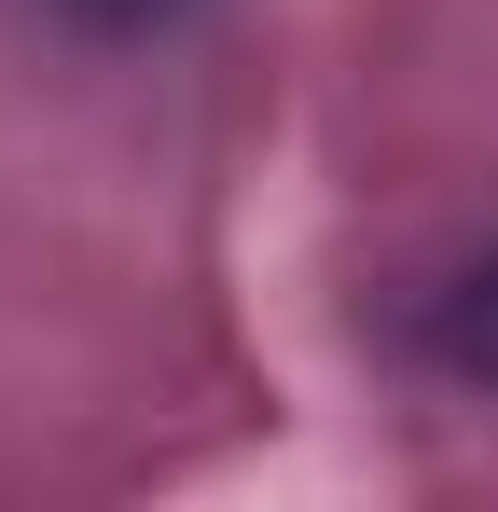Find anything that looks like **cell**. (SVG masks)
<instances>
[{
    "instance_id": "obj_1",
    "label": "cell",
    "mask_w": 498,
    "mask_h": 512,
    "mask_svg": "<svg viewBox=\"0 0 498 512\" xmlns=\"http://www.w3.org/2000/svg\"><path fill=\"white\" fill-rule=\"evenodd\" d=\"M415 360L457 374V388H498V250H471L429 305H415Z\"/></svg>"
},
{
    "instance_id": "obj_2",
    "label": "cell",
    "mask_w": 498,
    "mask_h": 512,
    "mask_svg": "<svg viewBox=\"0 0 498 512\" xmlns=\"http://www.w3.org/2000/svg\"><path fill=\"white\" fill-rule=\"evenodd\" d=\"M56 28L83 42H166V28H194V14H222V0H42Z\"/></svg>"
}]
</instances>
